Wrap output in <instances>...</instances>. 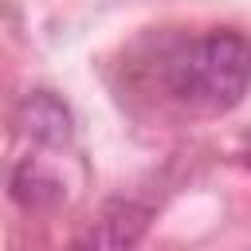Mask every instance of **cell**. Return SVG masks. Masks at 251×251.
I'll list each match as a JSON object with an SVG mask.
<instances>
[{
    "mask_svg": "<svg viewBox=\"0 0 251 251\" xmlns=\"http://www.w3.org/2000/svg\"><path fill=\"white\" fill-rule=\"evenodd\" d=\"M141 227H145V220L110 216V220H98V227H90L78 243H86V247H129V243L141 239Z\"/></svg>",
    "mask_w": 251,
    "mask_h": 251,
    "instance_id": "7a4b0ae2",
    "label": "cell"
},
{
    "mask_svg": "<svg viewBox=\"0 0 251 251\" xmlns=\"http://www.w3.org/2000/svg\"><path fill=\"white\" fill-rule=\"evenodd\" d=\"M243 161H247V165H251V145H247V153H243Z\"/></svg>",
    "mask_w": 251,
    "mask_h": 251,
    "instance_id": "277c9868",
    "label": "cell"
},
{
    "mask_svg": "<svg viewBox=\"0 0 251 251\" xmlns=\"http://www.w3.org/2000/svg\"><path fill=\"white\" fill-rule=\"evenodd\" d=\"M27 129L43 141H63L67 137V110L55 102V98H35L27 102Z\"/></svg>",
    "mask_w": 251,
    "mask_h": 251,
    "instance_id": "3957f363",
    "label": "cell"
},
{
    "mask_svg": "<svg viewBox=\"0 0 251 251\" xmlns=\"http://www.w3.org/2000/svg\"><path fill=\"white\" fill-rule=\"evenodd\" d=\"M169 90L196 114H227L251 86V39L231 27L188 39L165 67Z\"/></svg>",
    "mask_w": 251,
    "mask_h": 251,
    "instance_id": "6da1fadb",
    "label": "cell"
}]
</instances>
